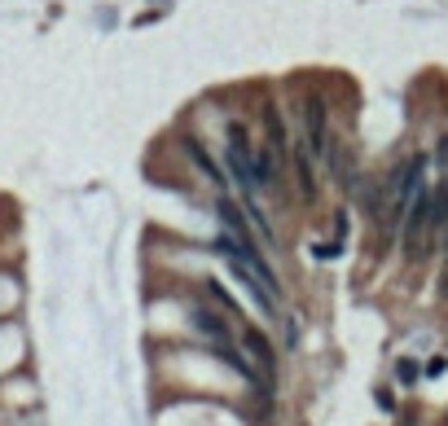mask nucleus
I'll return each instance as SVG.
<instances>
[{
  "label": "nucleus",
  "instance_id": "1",
  "mask_svg": "<svg viewBox=\"0 0 448 426\" xmlns=\"http://www.w3.org/2000/svg\"><path fill=\"white\" fill-rule=\"evenodd\" d=\"M422 172H427V159H422V154H413V159H405L400 168L391 172V181L382 185L387 211H382V220H378V246H391V242L405 233L409 207H413V198H418V189H422Z\"/></svg>",
  "mask_w": 448,
  "mask_h": 426
},
{
  "label": "nucleus",
  "instance_id": "2",
  "mask_svg": "<svg viewBox=\"0 0 448 426\" xmlns=\"http://www.w3.org/2000/svg\"><path fill=\"white\" fill-rule=\"evenodd\" d=\"M444 216H448V198L422 185L413 207H409V220H405V255L409 259H427L431 242H435V229L444 224Z\"/></svg>",
  "mask_w": 448,
  "mask_h": 426
},
{
  "label": "nucleus",
  "instance_id": "3",
  "mask_svg": "<svg viewBox=\"0 0 448 426\" xmlns=\"http://www.w3.org/2000/svg\"><path fill=\"white\" fill-rule=\"evenodd\" d=\"M228 172H233V181L242 185V194L246 198H255L264 181H260V172H255V150H251V141H246V128L242 123H228Z\"/></svg>",
  "mask_w": 448,
  "mask_h": 426
},
{
  "label": "nucleus",
  "instance_id": "4",
  "mask_svg": "<svg viewBox=\"0 0 448 426\" xmlns=\"http://www.w3.org/2000/svg\"><path fill=\"white\" fill-rule=\"evenodd\" d=\"M304 132H308V150L321 154V159H330L334 141H330V114H325V101L317 92H308L304 97Z\"/></svg>",
  "mask_w": 448,
  "mask_h": 426
},
{
  "label": "nucleus",
  "instance_id": "5",
  "mask_svg": "<svg viewBox=\"0 0 448 426\" xmlns=\"http://www.w3.org/2000/svg\"><path fill=\"white\" fill-rule=\"evenodd\" d=\"M242 347L251 352V361H255V369L264 374V378H273L277 374V356H273V343L260 334L255 325H242Z\"/></svg>",
  "mask_w": 448,
  "mask_h": 426
},
{
  "label": "nucleus",
  "instance_id": "6",
  "mask_svg": "<svg viewBox=\"0 0 448 426\" xmlns=\"http://www.w3.org/2000/svg\"><path fill=\"white\" fill-rule=\"evenodd\" d=\"M189 321H193V329H198V334H207L211 343H228V325H224L215 312H207V307H193Z\"/></svg>",
  "mask_w": 448,
  "mask_h": 426
},
{
  "label": "nucleus",
  "instance_id": "7",
  "mask_svg": "<svg viewBox=\"0 0 448 426\" xmlns=\"http://www.w3.org/2000/svg\"><path fill=\"white\" fill-rule=\"evenodd\" d=\"M308 145H295L290 150V159H295V176H299V189H304V198L317 194V185H312V159H308Z\"/></svg>",
  "mask_w": 448,
  "mask_h": 426
},
{
  "label": "nucleus",
  "instance_id": "8",
  "mask_svg": "<svg viewBox=\"0 0 448 426\" xmlns=\"http://www.w3.org/2000/svg\"><path fill=\"white\" fill-rule=\"evenodd\" d=\"M338 251H343V242H321V246H312V255H317V259H338Z\"/></svg>",
  "mask_w": 448,
  "mask_h": 426
},
{
  "label": "nucleus",
  "instance_id": "9",
  "mask_svg": "<svg viewBox=\"0 0 448 426\" xmlns=\"http://www.w3.org/2000/svg\"><path fill=\"white\" fill-rule=\"evenodd\" d=\"M400 378H405V383H413V378H418V365H413V361H400Z\"/></svg>",
  "mask_w": 448,
  "mask_h": 426
},
{
  "label": "nucleus",
  "instance_id": "10",
  "mask_svg": "<svg viewBox=\"0 0 448 426\" xmlns=\"http://www.w3.org/2000/svg\"><path fill=\"white\" fill-rule=\"evenodd\" d=\"M427 374H431V378H440V374H444V356H435V361L427 365Z\"/></svg>",
  "mask_w": 448,
  "mask_h": 426
},
{
  "label": "nucleus",
  "instance_id": "11",
  "mask_svg": "<svg viewBox=\"0 0 448 426\" xmlns=\"http://www.w3.org/2000/svg\"><path fill=\"white\" fill-rule=\"evenodd\" d=\"M378 409H387V413L396 409V400H391V392H378Z\"/></svg>",
  "mask_w": 448,
  "mask_h": 426
},
{
  "label": "nucleus",
  "instance_id": "12",
  "mask_svg": "<svg viewBox=\"0 0 448 426\" xmlns=\"http://www.w3.org/2000/svg\"><path fill=\"white\" fill-rule=\"evenodd\" d=\"M444 246H448V216H444Z\"/></svg>",
  "mask_w": 448,
  "mask_h": 426
}]
</instances>
